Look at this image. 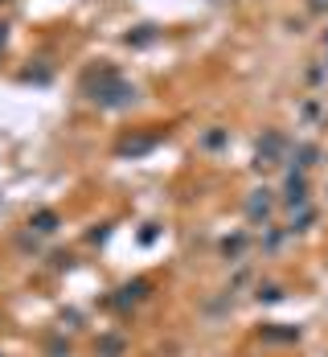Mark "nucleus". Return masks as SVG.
<instances>
[{
	"label": "nucleus",
	"mask_w": 328,
	"mask_h": 357,
	"mask_svg": "<svg viewBox=\"0 0 328 357\" xmlns=\"http://www.w3.org/2000/svg\"><path fill=\"white\" fill-rule=\"evenodd\" d=\"M86 91H91V99H95L99 107H107V111H119V107H127V103L136 99V86H132V82H123L111 66H103V70L95 74Z\"/></svg>",
	"instance_id": "f257e3e1"
},
{
	"label": "nucleus",
	"mask_w": 328,
	"mask_h": 357,
	"mask_svg": "<svg viewBox=\"0 0 328 357\" xmlns=\"http://www.w3.org/2000/svg\"><path fill=\"white\" fill-rule=\"evenodd\" d=\"M292 148L295 144L283 136V132H263V140H258V152H255V169L258 173H271V169H279L288 156H292Z\"/></svg>",
	"instance_id": "f03ea898"
},
{
	"label": "nucleus",
	"mask_w": 328,
	"mask_h": 357,
	"mask_svg": "<svg viewBox=\"0 0 328 357\" xmlns=\"http://www.w3.org/2000/svg\"><path fill=\"white\" fill-rule=\"evenodd\" d=\"M148 291H152V284L148 280H132V284H123L115 296H107L111 308H119V312H127V308H136L140 300H148Z\"/></svg>",
	"instance_id": "7ed1b4c3"
},
{
	"label": "nucleus",
	"mask_w": 328,
	"mask_h": 357,
	"mask_svg": "<svg viewBox=\"0 0 328 357\" xmlns=\"http://www.w3.org/2000/svg\"><path fill=\"white\" fill-rule=\"evenodd\" d=\"M271 214H275V197H271L267 189H255V193L247 197V218H251L255 226H267Z\"/></svg>",
	"instance_id": "20e7f679"
},
{
	"label": "nucleus",
	"mask_w": 328,
	"mask_h": 357,
	"mask_svg": "<svg viewBox=\"0 0 328 357\" xmlns=\"http://www.w3.org/2000/svg\"><path fill=\"white\" fill-rule=\"evenodd\" d=\"M283 206H288V210H304V206H308V181H304L299 169L288 173V185H283Z\"/></svg>",
	"instance_id": "39448f33"
},
{
	"label": "nucleus",
	"mask_w": 328,
	"mask_h": 357,
	"mask_svg": "<svg viewBox=\"0 0 328 357\" xmlns=\"http://www.w3.org/2000/svg\"><path fill=\"white\" fill-rule=\"evenodd\" d=\"M58 226H62V214H58V210H33V214H29V234H37V238L58 234Z\"/></svg>",
	"instance_id": "423d86ee"
},
{
	"label": "nucleus",
	"mask_w": 328,
	"mask_h": 357,
	"mask_svg": "<svg viewBox=\"0 0 328 357\" xmlns=\"http://www.w3.org/2000/svg\"><path fill=\"white\" fill-rule=\"evenodd\" d=\"M123 354H127V337L123 333H99L95 357H123Z\"/></svg>",
	"instance_id": "0eeeda50"
},
{
	"label": "nucleus",
	"mask_w": 328,
	"mask_h": 357,
	"mask_svg": "<svg viewBox=\"0 0 328 357\" xmlns=\"http://www.w3.org/2000/svg\"><path fill=\"white\" fill-rule=\"evenodd\" d=\"M156 144H160V136H132V140L119 144L115 152H119V156H148V152H152Z\"/></svg>",
	"instance_id": "6e6552de"
},
{
	"label": "nucleus",
	"mask_w": 328,
	"mask_h": 357,
	"mask_svg": "<svg viewBox=\"0 0 328 357\" xmlns=\"http://www.w3.org/2000/svg\"><path fill=\"white\" fill-rule=\"evenodd\" d=\"M263 341H275V345H295L299 341V328L288 324V328H279V324H263Z\"/></svg>",
	"instance_id": "1a4fd4ad"
},
{
	"label": "nucleus",
	"mask_w": 328,
	"mask_h": 357,
	"mask_svg": "<svg viewBox=\"0 0 328 357\" xmlns=\"http://www.w3.org/2000/svg\"><path fill=\"white\" fill-rule=\"evenodd\" d=\"M316 160H320V148H316V144H295V148H292V165L299 169V173H304V169H312Z\"/></svg>",
	"instance_id": "9d476101"
},
{
	"label": "nucleus",
	"mask_w": 328,
	"mask_h": 357,
	"mask_svg": "<svg viewBox=\"0 0 328 357\" xmlns=\"http://www.w3.org/2000/svg\"><path fill=\"white\" fill-rule=\"evenodd\" d=\"M221 259H230V263H238V255L247 250V234H230V238H221Z\"/></svg>",
	"instance_id": "9b49d317"
},
{
	"label": "nucleus",
	"mask_w": 328,
	"mask_h": 357,
	"mask_svg": "<svg viewBox=\"0 0 328 357\" xmlns=\"http://www.w3.org/2000/svg\"><path fill=\"white\" fill-rule=\"evenodd\" d=\"M226 144H230V132H226V128H214V132L201 136V148H210V152H218V148H226Z\"/></svg>",
	"instance_id": "f8f14e48"
},
{
	"label": "nucleus",
	"mask_w": 328,
	"mask_h": 357,
	"mask_svg": "<svg viewBox=\"0 0 328 357\" xmlns=\"http://www.w3.org/2000/svg\"><path fill=\"white\" fill-rule=\"evenodd\" d=\"M74 349H70V341L66 337H49L45 341V357H70Z\"/></svg>",
	"instance_id": "ddd939ff"
},
{
	"label": "nucleus",
	"mask_w": 328,
	"mask_h": 357,
	"mask_svg": "<svg viewBox=\"0 0 328 357\" xmlns=\"http://www.w3.org/2000/svg\"><path fill=\"white\" fill-rule=\"evenodd\" d=\"M156 29H152V25H140V29H132V33H127V45H148V41H156Z\"/></svg>",
	"instance_id": "4468645a"
},
{
	"label": "nucleus",
	"mask_w": 328,
	"mask_h": 357,
	"mask_svg": "<svg viewBox=\"0 0 328 357\" xmlns=\"http://www.w3.org/2000/svg\"><path fill=\"white\" fill-rule=\"evenodd\" d=\"M312 222H316V210H312V206H304V210L292 218V230H308Z\"/></svg>",
	"instance_id": "2eb2a0df"
},
{
	"label": "nucleus",
	"mask_w": 328,
	"mask_h": 357,
	"mask_svg": "<svg viewBox=\"0 0 328 357\" xmlns=\"http://www.w3.org/2000/svg\"><path fill=\"white\" fill-rule=\"evenodd\" d=\"M275 300H283V287H279V284L258 287V304H275Z\"/></svg>",
	"instance_id": "dca6fc26"
},
{
	"label": "nucleus",
	"mask_w": 328,
	"mask_h": 357,
	"mask_svg": "<svg viewBox=\"0 0 328 357\" xmlns=\"http://www.w3.org/2000/svg\"><path fill=\"white\" fill-rule=\"evenodd\" d=\"M279 243H283V230H271V234H267V243H263V247H267V250H275V247H279Z\"/></svg>",
	"instance_id": "f3484780"
},
{
	"label": "nucleus",
	"mask_w": 328,
	"mask_h": 357,
	"mask_svg": "<svg viewBox=\"0 0 328 357\" xmlns=\"http://www.w3.org/2000/svg\"><path fill=\"white\" fill-rule=\"evenodd\" d=\"M308 8L312 13H328V0H308Z\"/></svg>",
	"instance_id": "a211bd4d"
},
{
	"label": "nucleus",
	"mask_w": 328,
	"mask_h": 357,
	"mask_svg": "<svg viewBox=\"0 0 328 357\" xmlns=\"http://www.w3.org/2000/svg\"><path fill=\"white\" fill-rule=\"evenodd\" d=\"M4 41H8V25L0 21V50H4Z\"/></svg>",
	"instance_id": "6ab92c4d"
},
{
	"label": "nucleus",
	"mask_w": 328,
	"mask_h": 357,
	"mask_svg": "<svg viewBox=\"0 0 328 357\" xmlns=\"http://www.w3.org/2000/svg\"><path fill=\"white\" fill-rule=\"evenodd\" d=\"M0 4H4V0H0Z\"/></svg>",
	"instance_id": "aec40b11"
},
{
	"label": "nucleus",
	"mask_w": 328,
	"mask_h": 357,
	"mask_svg": "<svg viewBox=\"0 0 328 357\" xmlns=\"http://www.w3.org/2000/svg\"><path fill=\"white\" fill-rule=\"evenodd\" d=\"M0 357H4V354H0Z\"/></svg>",
	"instance_id": "412c9836"
}]
</instances>
